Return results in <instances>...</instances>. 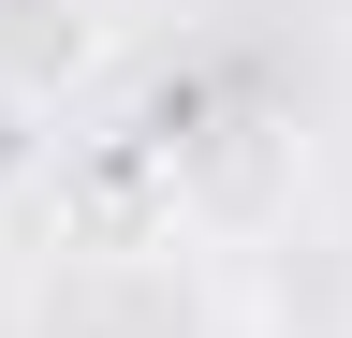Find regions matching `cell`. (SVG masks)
I'll return each instance as SVG.
<instances>
[{
	"mask_svg": "<svg viewBox=\"0 0 352 338\" xmlns=\"http://www.w3.org/2000/svg\"><path fill=\"white\" fill-rule=\"evenodd\" d=\"M103 59H118V30L88 15V0H0V103H15V118L74 103Z\"/></svg>",
	"mask_w": 352,
	"mask_h": 338,
	"instance_id": "6da1fadb",
	"label": "cell"
}]
</instances>
